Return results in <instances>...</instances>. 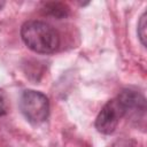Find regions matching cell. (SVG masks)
<instances>
[{"instance_id":"cell-6","label":"cell","mask_w":147,"mask_h":147,"mask_svg":"<svg viewBox=\"0 0 147 147\" xmlns=\"http://www.w3.org/2000/svg\"><path fill=\"white\" fill-rule=\"evenodd\" d=\"M138 38L144 47H147V13L144 11L138 22Z\"/></svg>"},{"instance_id":"cell-8","label":"cell","mask_w":147,"mask_h":147,"mask_svg":"<svg viewBox=\"0 0 147 147\" xmlns=\"http://www.w3.org/2000/svg\"><path fill=\"white\" fill-rule=\"evenodd\" d=\"M5 6V1H0V10L2 9V7Z\"/></svg>"},{"instance_id":"cell-2","label":"cell","mask_w":147,"mask_h":147,"mask_svg":"<svg viewBox=\"0 0 147 147\" xmlns=\"http://www.w3.org/2000/svg\"><path fill=\"white\" fill-rule=\"evenodd\" d=\"M18 106L26 121L33 125L41 124L48 118L49 101L48 98L39 91L25 90L21 94Z\"/></svg>"},{"instance_id":"cell-3","label":"cell","mask_w":147,"mask_h":147,"mask_svg":"<svg viewBox=\"0 0 147 147\" xmlns=\"http://www.w3.org/2000/svg\"><path fill=\"white\" fill-rule=\"evenodd\" d=\"M124 110L117 99L109 100L100 110L95 118V129L102 134H111L122 117H124Z\"/></svg>"},{"instance_id":"cell-1","label":"cell","mask_w":147,"mask_h":147,"mask_svg":"<svg viewBox=\"0 0 147 147\" xmlns=\"http://www.w3.org/2000/svg\"><path fill=\"white\" fill-rule=\"evenodd\" d=\"M21 38L28 48L38 54H52L60 46V34L56 29L39 20L26 21L21 28Z\"/></svg>"},{"instance_id":"cell-7","label":"cell","mask_w":147,"mask_h":147,"mask_svg":"<svg viewBox=\"0 0 147 147\" xmlns=\"http://www.w3.org/2000/svg\"><path fill=\"white\" fill-rule=\"evenodd\" d=\"M8 111V105H7V98L5 92L0 88V117L5 116Z\"/></svg>"},{"instance_id":"cell-4","label":"cell","mask_w":147,"mask_h":147,"mask_svg":"<svg viewBox=\"0 0 147 147\" xmlns=\"http://www.w3.org/2000/svg\"><path fill=\"white\" fill-rule=\"evenodd\" d=\"M117 101L122 106L125 116H140L145 114L146 110V99L145 96L131 88H124L116 96Z\"/></svg>"},{"instance_id":"cell-5","label":"cell","mask_w":147,"mask_h":147,"mask_svg":"<svg viewBox=\"0 0 147 147\" xmlns=\"http://www.w3.org/2000/svg\"><path fill=\"white\" fill-rule=\"evenodd\" d=\"M42 10L46 15L48 16H52V17H55L57 20H62V18H65L68 15H69V7L67 3H63V2H46L42 7Z\"/></svg>"}]
</instances>
